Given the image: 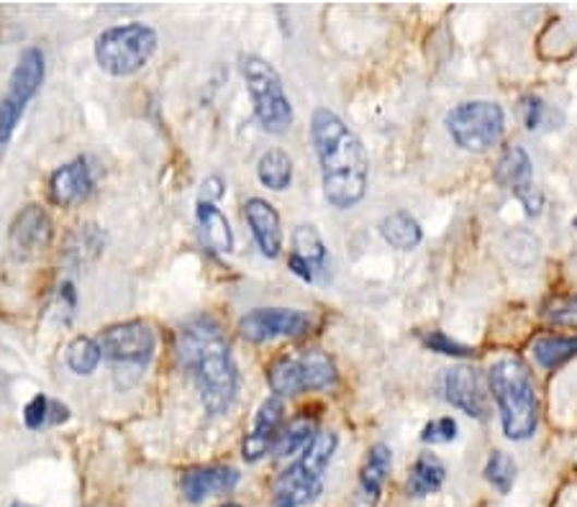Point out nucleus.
<instances>
[{
	"instance_id": "9d476101",
	"label": "nucleus",
	"mask_w": 577,
	"mask_h": 507,
	"mask_svg": "<svg viewBox=\"0 0 577 507\" xmlns=\"http://www.w3.org/2000/svg\"><path fill=\"white\" fill-rule=\"evenodd\" d=\"M311 318L296 307H254L239 321V334L252 343L296 338L309 330Z\"/></svg>"
},
{
	"instance_id": "6ab92c4d",
	"label": "nucleus",
	"mask_w": 577,
	"mask_h": 507,
	"mask_svg": "<svg viewBox=\"0 0 577 507\" xmlns=\"http://www.w3.org/2000/svg\"><path fill=\"white\" fill-rule=\"evenodd\" d=\"M393 467V451L385 444H375L368 451L364 467L360 472V490H357V507H375L380 492L388 480Z\"/></svg>"
},
{
	"instance_id": "2f4dec72",
	"label": "nucleus",
	"mask_w": 577,
	"mask_h": 507,
	"mask_svg": "<svg viewBox=\"0 0 577 507\" xmlns=\"http://www.w3.org/2000/svg\"><path fill=\"white\" fill-rule=\"evenodd\" d=\"M47 410H49V400L44 398V395H36L24 410V421L28 428H39V425L47 421Z\"/></svg>"
},
{
	"instance_id": "6e6552de",
	"label": "nucleus",
	"mask_w": 577,
	"mask_h": 507,
	"mask_svg": "<svg viewBox=\"0 0 577 507\" xmlns=\"http://www.w3.org/2000/svg\"><path fill=\"white\" fill-rule=\"evenodd\" d=\"M269 387L277 398L301 395L309 389H326L336 385V366L324 351H303V354L283 357L269 366Z\"/></svg>"
},
{
	"instance_id": "9b49d317",
	"label": "nucleus",
	"mask_w": 577,
	"mask_h": 507,
	"mask_svg": "<svg viewBox=\"0 0 577 507\" xmlns=\"http://www.w3.org/2000/svg\"><path fill=\"white\" fill-rule=\"evenodd\" d=\"M100 354L121 364H147L155 354V334L147 323L129 321L106 328L98 338Z\"/></svg>"
},
{
	"instance_id": "20e7f679",
	"label": "nucleus",
	"mask_w": 577,
	"mask_h": 507,
	"mask_svg": "<svg viewBox=\"0 0 577 507\" xmlns=\"http://www.w3.org/2000/svg\"><path fill=\"white\" fill-rule=\"evenodd\" d=\"M336 446H339V436L334 431L318 433L316 440L303 451V457L277 476L273 487L275 507H303L318 499Z\"/></svg>"
},
{
	"instance_id": "a878e982",
	"label": "nucleus",
	"mask_w": 577,
	"mask_h": 507,
	"mask_svg": "<svg viewBox=\"0 0 577 507\" xmlns=\"http://www.w3.org/2000/svg\"><path fill=\"white\" fill-rule=\"evenodd\" d=\"M531 351H534L539 366H544V370H557L567 359L577 357V336H542L537 338Z\"/></svg>"
},
{
	"instance_id": "cd10ccee",
	"label": "nucleus",
	"mask_w": 577,
	"mask_h": 507,
	"mask_svg": "<svg viewBox=\"0 0 577 507\" xmlns=\"http://www.w3.org/2000/svg\"><path fill=\"white\" fill-rule=\"evenodd\" d=\"M485 480L493 484L501 495H508L516 482V461L503 451H493L485 464Z\"/></svg>"
},
{
	"instance_id": "2eb2a0df",
	"label": "nucleus",
	"mask_w": 577,
	"mask_h": 507,
	"mask_svg": "<svg viewBox=\"0 0 577 507\" xmlns=\"http://www.w3.org/2000/svg\"><path fill=\"white\" fill-rule=\"evenodd\" d=\"M283 421H285V406L283 400L273 395V398H267L262 402L257 415H254V423H252V431L250 436L244 438V459L247 461H260L265 454H269V448H273L277 433L283 428Z\"/></svg>"
},
{
	"instance_id": "4be33fe9",
	"label": "nucleus",
	"mask_w": 577,
	"mask_h": 507,
	"mask_svg": "<svg viewBox=\"0 0 577 507\" xmlns=\"http://www.w3.org/2000/svg\"><path fill=\"white\" fill-rule=\"evenodd\" d=\"M380 237L385 239V244L398 249V252H413V249L423 241V231L421 224L411 216V213L396 210L380 220Z\"/></svg>"
},
{
	"instance_id": "e433bc0d",
	"label": "nucleus",
	"mask_w": 577,
	"mask_h": 507,
	"mask_svg": "<svg viewBox=\"0 0 577 507\" xmlns=\"http://www.w3.org/2000/svg\"><path fill=\"white\" fill-rule=\"evenodd\" d=\"M575 229H577V218H575Z\"/></svg>"
},
{
	"instance_id": "c756f323",
	"label": "nucleus",
	"mask_w": 577,
	"mask_h": 507,
	"mask_svg": "<svg viewBox=\"0 0 577 507\" xmlns=\"http://www.w3.org/2000/svg\"><path fill=\"white\" fill-rule=\"evenodd\" d=\"M457 421L455 418H436V421H431L426 428L421 433V440L423 444H452V440L457 438Z\"/></svg>"
},
{
	"instance_id": "f257e3e1",
	"label": "nucleus",
	"mask_w": 577,
	"mask_h": 507,
	"mask_svg": "<svg viewBox=\"0 0 577 507\" xmlns=\"http://www.w3.org/2000/svg\"><path fill=\"white\" fill-rule=\"evenodd\" d=\"M311 142L321 165L324 197L336 210H349L368 193L370 157L364 144L334 110L316 108L311 119Z\"/></svg>"
},
{
	"instance_id": "412c9836",
	"label": "nucleus",
	"mask_w": 577,
	"mask_h": 507,
	"mask_svg": "<svg viewBox=\"0 0 577 507\" xmlns=\"http://www.w3.org/2000/svg\"><path fill=\"white\" fill-rule=\"evenodd\" d=\"M316 436H318L316 421L309 415H298L288 425H283L273 448H269V454H273L275 459H290L296 457V454H303L305 448L316 440Z\"/></svg>"
},
{
	"instance_id": "393cba45",
	"label": "nucleus",
	"mask_w": 577,
	"mask_h": 507,
	"mask_svg": "<svg viewBox=\"0 0 577 507\" xmlns=\"http://www.w3.org/2000/svg\"><path fill=\"white\" fill-rule=\"evenodd\" d=\"M257 178L265 188L275 190H288L290 182H293V159L288 157V152L283 149H269L260 157L257 165Z\"/></svg>"
},
{
	"instance_id": "c9c22d12",
	"label": "nucleus",
	"mask_w": 577,
	"mask_h": 507,
	"mask_svg": "<svg viewBox=\"0 0 577 507\" xmlns=\"http://www.w3.org/2000/svg\"><path fill=\"white\" fill-rule=\"evenodd\" d=\"M221 507H242V505H221Z\"/></svg>"
},
{
	"instance_id": "4468645a",
	"label": "nucleus",
	"mask_w": 577,
	"mask_h": 507,
	"mask_svg": "<svg viewBox=\"0 0 577 507\" xmlns=\"http://www.w3.org/2000/svg\"><path fill=\"white\" fill-rule=\"evenodd\" d=\"M290 269L305 282H316L326 271L328 249L316 231V226H298L293 231V254H290Z\"/></svg>"
},
{
	"instance_id": "dca6fc26",
	"label": "nucleus",
	"mask_w": 577,
	"mask_h": 507,
	"mask_svg": "<svg viewBox=\"0 0 577 507\" xmlns=\"http://www.w3.org/2000/svg\"><path fill=\"white\" fill-rule=\"evenodd\" d=\"M244 218L250 224L252 237L257 241L260 252L267 256V259H277L283 252V226L277 210L262 197H250L244 203Z\"/></svg>"
},
{
	"instance_id": "f03ea898",
	"label": "nucleus",
	"mask_w": 577,
	"mask_h": 507,
	"mask_svg": "<svg viewBox=\"0 0 577 507\" xmlns=\"http://www.w3.org/2000/svg\"><path fill=\"white\" fill-rule=\"evenodd\" d=\"M178 354L193 374L208 413H226L239 393V372L221 326L214 318L190 321L178 336Z\"/></svg>"
},
{
	"instance_id": "1a4fd4ad",
	"label": "nucleus",
	"mask_w": 577,
	"mask_h": 507,
	"mask_svg": "<svg viewBox=\"0 0 577 507\" xmlns=\"http://www.w3.org/2000/svg\"><path fill=\"white\" fill-rule=\"evenodd\" d=\"M44 72H47V64H44L41 49H26L24 55L19 57L16 68L11 72L9 80V90H5L3 98H0V144L11 142L13 131H16L21 116L39 87L44 83Z\"/></svg>"
},
{
	"instance_id": "f704fd0d",
	"label": "nucleus",
	"mask_w": 577,
	"mask_h": 507,
	"mask_svg": "<svg viewBox=\"0 0 577 507\" xmlns=\"http://www.w3.org/2000/svg\"><path fill=\"white\" fill-rule=\"evenodd\" d=\"M11 507H34V505H26V503H13Z\"/></svg>"
},
{
	"instance_id": "5701e85b",
	"label": "nucleus",
	"mask_w": 577,
	"mask_h": 507,
	"mask_svg": "<svg viewBox=\"0 0 577 507\" xmlns=\"http://www.w3.org/2000/svg\"><path fill=\"white\" fill-rule=\"evenodd\" d=\"M199 229L203 244H206L211 252L226 254L233 249L231 226L224 213L216 208V203H199Z\"/></svg>"
},
{
	"instance_id": "c85d7f7f",
	"label": "nucleus",
	"mask_w": 577,
	"mask_h": 507,
	"mask_svg": "<svg viewBox=\"0 0 577 507\" xmlns=\"http://www.w3.org/2000/svg\"><path fill=\"white\" fill-rule=\"evenodd\" d=\"M423 347L436 351V354H444V357H457V359H465V357H472V349L465 347V343H457L452 341L447 334H442V330H431V334H423L421 336Z\"/></svg>"
},
{
	"instance_id": "473e14b6",
	"label": "nucleus",
	"mask_w": 577,
	"mask_h": 507,
	"mask_svg": "<svg viewBox=\"0 0 577 507\" xmlns=\"http://www.w3.org/2000/svg\"><path fill=\"white\" fill-rule=\"evenodd\" d=\"M550 318L554 323H560V326H577V298L557 307V311H552Z\"/></svg>"
},
{
	"instance_id": "39448f33",
	"label": "nucleus",
	"mask_w": 577,
	"mask_h": 507,
	"mask_svg": "<svg viewBox=\"0 0 577 507\" xmlns=\"http://www.w3.org/2000/svg\"><path fill=\"white\" fill-rule=\"evenodd\" d=\"M157 49V32L144 24H123L106 28L95 41V60L113 77L136 75Z\"/></svg>"
},
{
	"instance_id": "f8f14e48",
	"label": "nucleus",
	"mask_w": 577,
	"mask_h": 507,
	"mask_svg": "<svg viewBox=\"0 0 577 507\" xmlns=\"http://www.w3.org/2000/svg\"><path fill=\"white\" fill-rule=\"evenodd\" d=\"M495 182L501 188H508L524 203L529 216H537L542 210V195L534 190V167H531L524 146H508L501 154L498 165H495Z\"/></svg>"
},
{
	"instance_id": "a211bd4d",
	"label": "nucleus",
	"mask_w": 577,
	"mask_h": 507,
	"mask_svg": "<svg viewBox=\"0 0 577 507\" xmlns=\"http://www.w3.org/2000/svg\"><path fill=\"white\" fill-rule=\"evenodd\" d=\"M49 241H52V220L39 205H28L24 213H19V218L11 226V244L19 254L32 256L44 252Z\"/></svg>"
},
{
	"instance_id": "aec40b11",
	"label": "nucleus",
	"mask_w": 577,
	"mask_h": 507,
	"mask_svg": "<svg viewBox=\"0 0 577 507\" xmlns=\"http://www.w3.org/2000/svg\"><path fill=\"white\" fill-rule=\"evenodd\" d=\"M93 190V178L91 169L83 159L70 161L57 169L49 180V193H52V201L57 205H75L80 201H85Z\"/></svg>"
},
{
	"instance_id": "f3484780",
	"label": "nucleus",
	"mask_w": 577,
	"mask_h": 507,
	"mask_svg": "<svg viewBox=\"0 0 577 507\" xmlns=\"http://www.w3.org/2000/svg\"><path fill=\"white\" fill-rule=\"evenodd\" d=\"M239 484V472L233 467H195L182 476V495L188 503H203V499L226 495Z\"/></svg>"
},
{
	"instance_id": "7ed1b4c3",
	"label": "nucleus",
	"mask_w": 577,
	"mask_h": 507,
	"mask_svg": "<svg viewBox=\"0 0 577 507\" xmlns=\"http://www.w3.org/2000/svg\"><path fill=\"white\" fill-rule=\"evenodd\" d=\"M488 387L498 406L506 438L526 440L534 436L539 425V400L529 366L518 357H503L488 372Z\"/></svg>"
},
{
	"instance_id": "bb28decb",
	"label": "nucleus",
	"mask_w": 577,
	"mask_h": 507,
	"mask_svg": "<svg viewBox=\"0 0 577 507\" xmlns=\"http://www.w3.org/2000/svg\"><path fill=\"white\" fill-rule=\"evenodd\" d=\"M100 347L98 341H93V338L87 336H77L75 341L68 347V366L75 374H91L95 372V366L100 364Z\"/></svg>"
},
{
	"instance_id": "0eeeda50",
	"label": "nucleus",
	"mask_w": 577,
	"mask_h": 507,
	"mask_svg": "<svg viewBox=\"0 0 577 507\" xmlns=\"http://www.w3.org/2000/svg\"><path fill=\"white\" fill-rule=\"evenodd\" d=\"M447 131L465 152H488L501 142L506 131V116L498 102L467 100L447 113Z\"/></svg>"
},
{
	"instance_id": "ddd939ff",
	"label": "nucleus",
	"mask_w": 577,
	"mask_h": 507,
	"mask_svg": "<svg viewBox=\"0 0 577 507\" xmlns=\"http://www.w3.org/2000/svg\"><path fill=\"white\" fill-rule=\"evenodd\" d=\"M442 398L465 415L488 418V387L472 366H452L442 374Z\"/></svg>"
},
{
	"instance_id": "b1692460",
	"label": "nucleus",
	"mask_w": 577,
	"mask_h": 507,
	"mask_svg": "<svg viewBox=\"0 0 577 507\" xmlns=\"http://www.w3.org/2000/svg\"><path fill=\"white\" fill-rule=\"evenodd\" d=\"M444 480H447V469L440 459L434 457V454H421L419 459H416V464L411 469V474H408V495L411 497H426V495H434V492L442 490Z\"/></svg>"
},
{
	"instance_id": "7c9ffc66",
	"label": "nucleus",
	"mask_w": 577,
	"mask_h": 507,
	"mask_svg": "<svg viewBox=\"0 0 577 507\" xmlns=\"http://www.w3.org/2000/svg\"><path fill=\"white\" fill-rule=\"evenodd\" d=\"M518 116H521L524 126L529 131L539 129V123H542V116H544L542 98H537V95H526V98L521 100V106H518Z\"/></svg>"
},
{
	"instance_id": "72a5a7b5",
	"label": "nucleus",
	"mask_w": 577,
	"mask_h": 507,
	"mask_svg": "<svg viewBox=\"0 0 577 507\" xmlns=\"http://www.w3.org/2000/svg\"><path fill=\"white\" fill-rule=\"evenodd\" d=\"M224 195V182L221 178H208L206 182H203V203H216L218 197Z\"/></svg>"
},
{
	"instance_id": "423d86ee",
	"label": "nucleus",
	"mask_w": 577,
	"mask_h": 507,
	"mask_svg": "<svg viewBox=\"0 0 577 507\" xmlns=\"http://www.w3.org/2000/svg\"><path fill=\"white\" fill-rule=\"evenodd\" d=\"M242 75L262 129L269 131V134H285L293 126V106H290V98L285 93L277 70L262 57L250 55L242 60Z\"/></svg>"
}]
</instances>
